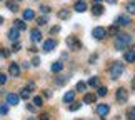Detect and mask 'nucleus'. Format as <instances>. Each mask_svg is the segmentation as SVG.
Segmentation results:
<instances>
[{
	"label": "nucleus",
	"instance_id": "nucleus-1",
	"mask_svg": "<svg viewBox=\"0 0 135 120\" xmlns=\"http://www.w3.org/2000/svg\"><path fill=\"white\" fill-rule=\"evenodd\" d=\"M130 44H132V35H128V33H117V39H115V49L117 50H125Z\"/></svg>",
	"mask_w": 135,
	"mask_h": 120
},
{
	"label": "nucleus",
	"instance_id": "nucleus-2",
	"mask_svg": "<svg viewBox=\"0 0 135 120\" xmlns=\"http://www.w3.org/2000/svg\"><path fill=\"white\" fill-rule=\"evenodd\" d=\"M123 69H125V67H123L122 62H113V64L110 65V77L113 80L118 79V77L123 74Z\"/></svg>",
	"mask_w": 135,
	"mask_h": 120
},
{
	"label": "nucleus",
	"instance_id": "nucleus-3",
	"mask_svg": "<svg viewBox=\"0 0 135 120\" xmlns=\"http://www.w3.org/2000/svg\"><path fill=\"white\" fill-rule=\"evenodd\" d=\"M115 98H117V102L118 103H125L128 100V92H127V88H117V92H115Z\"/></svg>",
	"mask_w": 135,
	"mask_h": 120
},
{
	"label": "nucleus",
	"instance_id": "nucleus-4",
	"mask_svg": "<svg viewBox=\"0 0 135 120\" xmlns=\"http://www.w3.org/2000/svg\"><path fill=\"white\" fill-rule=\"evenodd\" d=\"M92 35H93V39L102 40V39H105V37H107V30L103 28V27H95V28L92 30Z\"/></svg>",
	"mask_w": 135,
	"mask_h": 120
},
{
	"label": "nucleus",
	"instance_id": "nucleus-5",
	"mask_svg": "<svg viewBox=\"0 0 135 120\" xmlns=\"http://www.w3.org/2000/svg\"><path fill=\"white\" fill-rule=\"evenodd\" d=\"M67 45L70 47L72 50H79V49H82V44L79 42V39H75V37H67Z\"/></svg>",
	"mask_w": 135,
	"mask_h": 120
},
{
	"label": "nucleus",
	"instance_id": "nucleus-6",
	"mask_svg": "<svg viewBox=\"0 0 135 120\" xmlns=\"http://www.w3.org/2000/svg\"><path fill=\"white\" fill-rule=\"evenodd\" d=\"M128 23H130V18L127 15H118L117 20H115V25H118V27H127Z\"/></svg>",
	"mask_w": 135,
	"mask_h": 120
},
{
	"label": "nucleus",
	"instance_id": "nucleus-7",
	"mask_svg": "<svg viewBox=\"0 0 135 120\" xmlns=\"http://www.w3.org/2000/svg\"><path fill=\"white\" fill-rule=\"evenodd\" d=\"M8 72H10V75L12 77H18L20 75V65L17 64V62H12L8 67Z\"/></svg>",
	"mask_w": 135,
	"mask_h": 120
},
{
	"label": "nucleus",
	"instance_id": "nucleus-8",
	"mask_svg": "<svg viewBox=\"0 0 135 120\" xmlns=\"http://www.w3.org/2000/svg\"><path fill=\"white\" fill-rule=\"evenodd\" d=\"M5 100H7V103H8V105H17V103H18V100H20V97L17 95V93H7Z\"/></svg>",
	"mask_w": 135,
	"mask_h": 120
},
{
	"label": "nucleus",
	"instance_id": "nucleus-9",
	"mask_svg": "<svg viewBox=\"0 0 135 120\" xmlns=\"http://www.w3.org/2000/svg\"><path fill=\"white\" fill-rule=\"evenodd\" d=\"M108 112H110V107L107 105V103H100V105L97 107V113L100 117H105V115H108Z\"/></svg>",
	"mask_w": 135,
	"mask_h": 120
},
{
	"label": "nucleus",
	"instance_id": "nucleus-10",
	"mask_svg": "<svg viewBox=\"0 0 135 120\" xmlns=\"http://www.w3.org/2000/svg\"><path fill=\"white\" fill-rule=\"evenodd\" d=\"M55 47H57V42L54 39H49V40L44 42V52H52Z\"/></svg>",
	"mask_w": 135,
	"mask_h": 120
},
{
	"label": "nucleus",
	"instance_id": "nucleus-11",
	"mask_svg": "<svg viewBox=\"0 0 135 120\" xmlns=\"http://www.w3.org/2000/svg\"><path fill=\"white\" fill-rule=\"evenodd\" d=\"M30 39H32L33 44L40 42V40H42V33H40V30H38V28H33L32 32H30Z\"/></svg>",
	"mask_w": 135,
	"mask_h": 120
},
{
	"label": "nucleus",
	"instance_id": "nucleus-12",
	"mask_svg": "<svg viewBox=\"0 0 135 120\" xmlns=\"http://www.w3.org/2000/svg\"><path fill=\"white\" fill-rule=\"evenodd\" d=\"M74 8H75V12H79V13L85 12V10H87V2H84V0H79V2H75Z\"/></svg>",
	"mask_w": 135,
	"mask_h": 120
},
{
	"label": "nucleus",
	"instance_id": "nucleus-13",
	"mask_svg": "<svg viewBox=\"0 0 135 120\" xmlns=\"http://www.w3.org/2000/svg\"><path fill=\"white\" fill-rule=\"evenodd\" d=\"M8 39L12 40V42H17L18 39H20V30H17V28H10L8 30Z\"/></svg>",
	"mask_w": 135,
	"mask_h": 120
},
{
	"label": "nucleus",
	"instance_id": "nucleus-14",
	"mask_svg": "<svg viewBox=\"0 0 135 120\" xmlns=\"http://www.w3.org/2000/svg\"><path fill=\"white\" fill-rule=\"evenodd\" d=\"M103 12H105V8H103V5H100V3H95V5L92 7V15H95V17L102 15Z\"/></svg>",
	"mask_w": 135,
	"mask_h": 120
},
{
	"label": "nucleus",
	"instance_id": "nucleus-15",
	"mask_svg": "<svg viewBox=\"0 0 135 120\" xmlns=\"http://www.w3.org/2000/svg\"><path fill=\"white\" fill-rule=\"evenodd\" d=\"M123 60H125V62H128V64H132V62H135V52H132V50L125 52V54H123Z\"/></svg>",
	"mask_w": 135,
	"mask_h": 120
},
{
	"label": "nucleus",
	"instance_id": "nucleus-16",
	"mask_svg": "<svg viewBox=\"0 0 135 120\" xmlns=\"http://www.w3.org/2000/svg\"><path fill=\"white\" fill-rule=\"evenodd\" d=\"M50 69H52V72H54V74H59V72L64 70V64H62V62H54Z\"/></svg>",
	"mask_w": 135,
	"mask_h": 120
},
{
	"label": "nucleus",
	"instance_id": "nucleus-17",
	"mask_svg": "<svg viewBox=\"0 0 135 120\" xmlns=\"http://www.w3.org/2000/svg\"><path fill=\"white\" fill-rule=\"evenodd\" d=\"M33 18H35V12L32 8L23 10V20H33Z\"/></svg>",
	"mask_w": 135,
	"mask_h": 120
},
{
	"label": "nucleus",
	"instance_id": "nucleus-18",
	"mask_svg": "<svg viewBox=\"0 0 135 120\" xmlns=\"http://www.w3.org/2000/svg\"><path fill=\"white\" fill-rule=\"evenodd\" d=\"M74 98H75V92L70 90V92H67L65 95H64V102L65 103H72V102H74Z\"/></svg>",
	"mask_w": 135,
	"mask_h": 120
},
{
	"label": "nucleus",
	"instance_id": "nucleus-19",
	"mask_svg": "<svg viewBox=\"0 0 135 120\" xmlns=\"http://www.w3.org/2000/svg\"><path fill=\"white\" fill-rule=\"evenodd\" d=\"M5 5H7V8L10 10V12H17V10H18L17 2H13V0H7V2H5Z\"/></svg>",
	"mask_w": 135,
	"mask_h": 120
},
{
	"label": "nucleus",
	"instance_id": "nucleus-20",
	"mask_svg": "<svg viewBox=\"0 0 135 120\" xmlns=\"http://www.w3.org/2000/svg\"><path fill=\"white\" fill-rule=\"evenodd\" d=\"M69 17H70V10H69V8L59 10V18H60V20H67Z\"/></svg>",
	"mask_w": 135,
	"mask_h": 120
},
{
	"label": "nucleus",
	"instance_id": "nucleus-21",
	"mask_svg": "<svg viewBox=\"0 0 135 120\" xmlns=\"http://www.w3.org/2000/svg\"><path fill=\"white\" fill-rule=\"evenodd\" d=\"M95 100H97V95H95V93H85V95H84V102L85 103H93Z\"/></svg>",
	"mask_w": 135,
	"mask_h": 120
},
{
	"label": "nucleus",
	"instance_id": "nucleus-22",
	"mask_svg": "<svg viewBox=\"0 0 135 120\" xmlns=\"http://www.w3.org/2000/svg\"><path fill=\"white\" fill-rule=\"evenodd\" d=\"M10 110V105L7 102H3V103H0V115H7Z\"/></svg>",
	"mask_w": 135,
	"mask_h": 120
},
{
	"label": "nucleus",
	"instance_id": "nucleus-23",
	"mask_svg": "<svg viewBox=\"0 0 135 120\" xmlns=\"http://www.w3.org/2000/svg\"><path fill=\"white\" fill-rule=\"evenodd\" d=\"M15 28H17V30H20V32H23V30L27 28V25H25V22H23V20H15Z\"/></svg>",
	"mask_w": 135,
	"mask_h": 120
},
{
	"label": "nucleus",
	"instance_id": "nucleus-24",
	"mask_svg": "<svg viewBox=\"0 0 135 120\" xmlns=\"http://www.w3.org/2000/svg\"><path fill=\"white\" fill-rule=\"evenodd\" d=\"M30 92H32V90H28L27 87H25V88H22V90H20V98H23V100H27V98L30 97Z\"/></svg>",
	"mask_w": 135,
	"mask_h": 120
},
{
	"label": "nucleus",
	"instance_id": "nucleus-25",
	"mask_svg": "<svg viewBox=\"0 0 135 120\" xmlns=\"http://www.w3.org/2000/svg\"><path fill=\"white\" fill-rule=\"evenodd\" d=\"M107 33H110V35H117V33H118V25H110V27L107 28Z\"/></svg>",
	"mask_w": 135,
	"mask_h": 120
},
{
	"label": "nucleus",
	"instance_id": "nucleus-26",
	"mask_svg": "<svg viewBox=\"0 0 135 120\" xmlns=\"http://www.w3.org/2000/svg\"><path fill=\"white\" fill-rule=\"evenodd\" d=\"M98 83H100V80H98V77H92V79L87 82V85L90 87H98Z\"/></svg>",
	"mask_w": 135,
	"mask_h": 120
},
{
	"label": "nucleus",
	"instance_id": "nucleus-27",
	"mask_svg": "<svg viewBox=\"0 0 135 120\" xmlns=\"http://www.w3.org/2000/svg\"><path fill=\"white\" fill-rule=\"evenodd\" d=\"M107 87H100V85H98V88H97V95L98 97H105L107 95Z\"/></svg>",
	"mask_w": 135,
	"mask_h": 120
},
{
	"label": "nucleus",
	"instance_id": "nucleus-28",
	"mask_svg": "<svg viewBox=\"0 0 135 120\" xmlns=\"http://www.w3.org/2000/svg\"><path fill=\"white\" fill-rule=\"evenodd\" d=\"M127 118L128 120H135V107H130L127 110Z\"/></svg>",
	"mask_w": 135,
	"mask_h": 120
},
{
	"label": "nucleus",
	"instance_id": "nucleus-29",
	"mask_svg": "<svg viewBox=\"0 0 135 120\" xmlns=\"http://www.w3.org/2000/svg\"><path fill=\"white\" fill-rule=\"evenodd\" d=\"M33 105L35 107H42L44 105V98L42 97H33Z\"/></svg>",
	"mask_w": 135,
	"mask_h": 120
},
{
	"label": "nucleus",
	"instance_id": "nucleus-30",
	"mask_svg": "<svg viewBox=\"0 0 135 120\" xmlns=\"http://www.w3.org/2000/svg\"><path fill=\"white\" fill-rule=\"evenodd\" d=\"M80 107H82V103H79V102H77V103H69V110H70V112H75V110H79Z\"/></svg>",
	"mask_w": 135,
	"mask_h": 120
},
{
	"label": "nucleus",
	"instance_id": "nucleus-31",
	"mask_svg": "<svg viewBox=\"0 0 135 120\" xmlns=\"http://www.w3.org/2000/svg\"><path fill=\"white\" fill-rule=\"evenodd\" d=\"M127 12H128V13H135V0H133V2H128V3H127Z\"/></svg>",
	"mask_w": 135,
	"mask_h": 120
},
{
	"label": "nucleus",
	"instance_id": "nucleus-32",
	"mask_svg": "<svg viewBox=\"0 0 135 120\" xmlns=\"http://www.w3.org/2000/svg\"><path fill=\"white\" fill-rule=\"evenodd\" d=\"M67 80H69V75H65V77H57V79H55V82L59 83V85H64Z\"/></svg>",
	"mask_w": 135,
	"mask_h": 120
},
{
	"label": "nucleus",
	"instance_id": "nucleus-33",
	"mask_svg": "<svg viewBox=\"0 0 135 120\" xmlns=\"http://www.w3.org/2000/svg\"><path fill=\"white\" fill-rule=\"evenodd\" d=\"M75 88H77L79 92H85V88H87V83H85V82H79Z\"/></svg>",
	"mask_w": 135,
	"mask_h": 120
},
{
	"label": "nucleus",
	"instance_id": "nucleus-34",
	"mask_svg": "<svg viewBox=\"0 0 135 120\" xmlns=\"http://www.w3.org/2000/svg\"><path fill=\"white\" fill-rule=\"evenodd\" d=\"M0 54H2L3 57H10V50H7V49H3V47H0Z\"/></svg>",
	"mask_w": 135,
	"mask_h": 120
},
{
	"label": "nucleus",
	"instance_id": "nucleus-35",
	"mask_svg": "<svg viewBox=\"0 0 135 120\" xmlns=\"http://www.w3.org/2000/svg\"><path fill=\"white\" fill-rule=\"evenodd\" d=\"M5 83H7V75L0 74V85H5Z\"/></svg>",
	"mask_w": 135,
	"mask_h": 120
},
{
	"label": "nucleus",
	"instance_id": "nucleus-36",
	"mask_svg": "<svg viewBox=\"0 0 135 120\" xmlns=\"http://www.w3.org/2000/svg\"><path fill=\"white\" fill-rule=\"evenodd\" d=\"M32 65H33V67H38V65H40V57H33Z\"/></svg>",
	"mask_w": 135,
	"mask_h": 120
},
{
	"label": "nucleus",
	"instance_id": "nucleus-37",
	"mask_svg": "<svg viewBox=\"0 0 135 120\" xmlns=\"http://www.w3.org/2000/svg\"><path fill=\"white\" fill-rule=\"evenodd\" d=\"M47 22H49V20H47V17H40V18L37 20V23H38V25H45Z\"/></svg>",
	"mask_w": 135,
	"mask_h": 120
},
{
	"label": "nucleus",
	"instance_id": "nucleus-38",
	"mask_svg": "<svg viewBox=\"0 0 135 120\" xmlns=\"http://www.w3.org/2000/svg\"><path fill=\"white\" fill-rule=\"evenodd\" d=\"M40 10H42L44 13H49L50 12V7H49V5H40Z\"/></svg>",
	"mask_w": 135,
	"mask_h": 120
},
{
	"label": "nucleus",
	"instance_id": "nucleus-39",
	"mask_svg": "<svg viewBox=\"0 0 135 120\" xmlns=\"http://www.w3.org/2000/svg\"><path fill=\"white\" fill-rule=\"evenodd\" d=\"M20 49H22V45H20L18 42H15V44H13V47H12V50H13V52H18Z\"/></svg>",
	"mask_w": 135,
	"mask_h": 120
},
{
	"label": "nucleus",
	"instance_id": "nucleus-40",
	"mask_svg": "<svg viewBox=\"0 0 135 120\" xmlns=\"http://www.w3.org/2000/svg\"><path fill=\"white\" fill-rule=\"evenodd\" d=\"M59 32H60V27H59V25L52 27V30H50V33H59Z\"/></svg>",
	"mask_w": 135,
	"mask_h": 120
},
{
	"label": "nucleus",
	"instance_id": "nucleus-41",
	"mask_svg": "<svg viewBox=\"0 0 135 120\" xmlns=\"http://www.w3.org/2000/svg\"><path fill=\"white\" fill-rule=\"evenodd\" d=\"M40 120H50L49 118V113H42V115H40Z\"/></svg>",
	"mask_w": 135,
	"mask_h": 120
},
{
	"label": "nucleus",
	"instance_id": "nucleus-42",
	"mask_svg": "<svg viewBox=\"0 0 135 120\" xmlns=\"http://www.w3.org/2000/svg\"><path fill=\"white\" fill-rule=\"evenodd\" d=\"M95 59H97V55H92V57H90V64H93V62H95Z\"/></svg>",
	"mask_w": 135,
	"mask_h": 120
},
{
	"label": "nucleus",
	"instance_id": "nucleus-43",
	"mask_svg": "<svg viewBox=\"0 0 135 120\" xmlns=\"http://www.w3.org/2000/svg\"><path fill=\"white\" fill-rule=\"evenodd\" d=\"M107 2L110 3V5H115V3H117V0H107Z\"/></svg>",
	"mask_w": 135,
	"mask_h": 120
},
{
	"label": "nucleus",
	"instance_id": "nucleus-44",
	"mask_svg": "<svg viewBox=\"0 0 135 120\" xmlns=\"http://www.w3.org/2000/svg\"><path fill=\"white\" fill-rule=\"evenodd\" d=\"M102 2V0H93V3H100Z\"/></svg>",
	"mask_w": 135,
	"mask_h": 120
},
{
	"label": "nucleus",
	"instance_id": "nucleus-45",
	"mask_svg": "<svg viewBox=\"0 0 135 120\" xmlns=\"http://www.w3.org/2000/svg\"><path fill=\"white\" fill-rule=\"evenodd\" d=\"M3 23V17H0V25H2Z\"/></svg>",
	"mask_w": 135,
	"mask_h": 120
},
{
	"label": "nucleus",
	"instance_id": "nucleus-46",
	"mask_svg": "<svg viewBox=\"0 0 135 120\" xmlns=\"http://www.w3.org/2000/svg\"><path fill=\"white\" fill-rule=\"evenodd\" d=\"M2 93H3V92H2V88H0V95H2Z\"/></svg>",
	"mask_w": 135,
	"mask_h": 120
},
{
	"label": "nucleus",
	"instance_id": "nucleus-47",
	"mask_svg": "<svg viewBox=\"0 0 135 120\" xmlns=\"http://www.w3.org/2000/svg\"><path fill=\"white\" fill-rule=\"evenodd\" d=\"M27 120H35V118H27Z\"/></svg>",
	"mask_w": 135,
	"mask_h": 120
},
{
	"label": "nucleus",
	"instance_id": "nucleus-48",
	"mask_svg": "<svg viewBox=\"0 0 135 120\" xmlns=\"http://www.w3.org/2000/svg\"><path fill=\"white\" fill-rule=\"evenodd\" d=\"M77 120H82V118H77Z\"/></svg>",
	"mask_w": 135,
	"mask_h": 120
},
{
	"label": "nucleus",
	"instance_id": "nucleus-49",
	"mask_svg": "<svg viewBox=\"0 0 135 120\" xmlns=\"http://www.w3.org/2000/svg\"><path fill=\"white\" fill-rule=\"evenodd\" d=\"M0 2H2V0H0Z\"/></svg>",
	"mask_w": 135,
	"mask_h": 120
},
{
	"label": "nucleus",
	"instance_id": "nucleus-50",
	"mask_svg": "<svg viewBox=\"0 0 135 120\" xmlns=\"http://www.w3.org/2000/svg\"><path fill=\"white\" fill-rule=\"evenodd\" d=\"M20 2H22V0H20Z\"/></svg>",
	"mask_w": 135,
	"mask_h": 120
}]
</instances>
